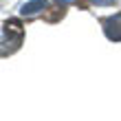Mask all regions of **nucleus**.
I'll use <instances>...</instances> for the list:
<instances>
[{"label": "nucleus", "mask_w": 121, "mask_h": 121, "mask_svg": "<svg viewBox=\"0 0 121 121\" xmlns=\"http://www.w3.org/2000/svg\"><path fill=\"white\" fill-rule=\"evenodd\" d=\"M48 7L46 0H31V2H24L20 7V16H38L40 11H44Z\"/></svg>", "instance_id": "7ed1b4c3"}, {"label": "nucleus", "mask_w": 121, "mask_h": 121, "mask_svg": "<svg viewBox=\"0 0 121 121\" xmlns=\"http://www.w3.org/2000/svg\"><path fill=\"white\" fill-rule=\"evenodd\" d=\"M101 24H104V31L108 35V40L121 42V11L115 13V16H110V18H106Z\"/></svg>", "instance_id": "f03ea898"}, {"label": "nucleus", "mask_w": 121, "mask_h": 121, "mask_svg": "<svg viewBox=\"0 0 121 121\" xmlns=\"http://www.w3.org/2000/svg\"><path fill=\"white\" fill-rule=\"evenodd\" d=\"M92 2H97V4H112V0H92Z\"/></svg>", "instance_id": "39448f33"}, {"label": "nucleus", "mask_w": 121, "mask_h": 121, "mask_svg": "<svg viewBox=\"0 0 121 121\" xmlns=\"http://www.w3.org/2000/svg\"><path fill=\"white\" fill-rule=\"evenodd\" d=\"M0 42H2V55L13 53L20 46V42H22V29H20V24L16 20H9V22L2 24V40Z\"/></svg>", "instance_id": "f257e3e1"}, {"label": "nucleus", "mask_w": 121, "mask_h": 121, "mask_svg": "<svg viewBox=\"0 0 121 121\" xmlns=\"http://www.w3.org/2000/svg\"><path fill=\"white\" fill-rule=\"evenodd\" d=\"M55 2H57V4H62V7H64V4H70V2H77V0H55Z\"/></svg>", "instance_id": "20e7f679"}]
</instances>
